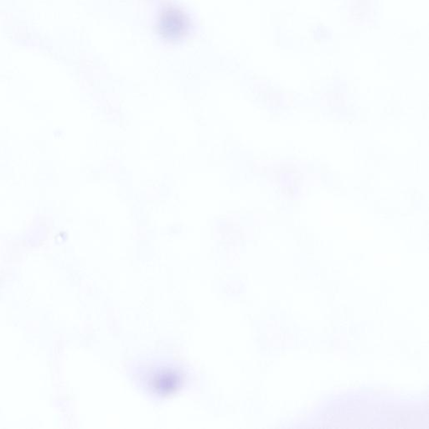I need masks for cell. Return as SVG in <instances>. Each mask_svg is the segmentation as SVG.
<instances>
[{"label": "cell", "instance_id": "1", "mask_svg": "<svg viewBox=\"0 0 429 429\" xmlns=\"http://www.w3.org/2000/svg\"><path fill=\"white\" fill-rule=\"evenodd\" d=\"M159 27L164 38L177 40L182 37L187 31L189 20L179 9L168 8L161 15Z\"/></svg>", "mask_w": 429, "mask_h": 429}]
</instances>
